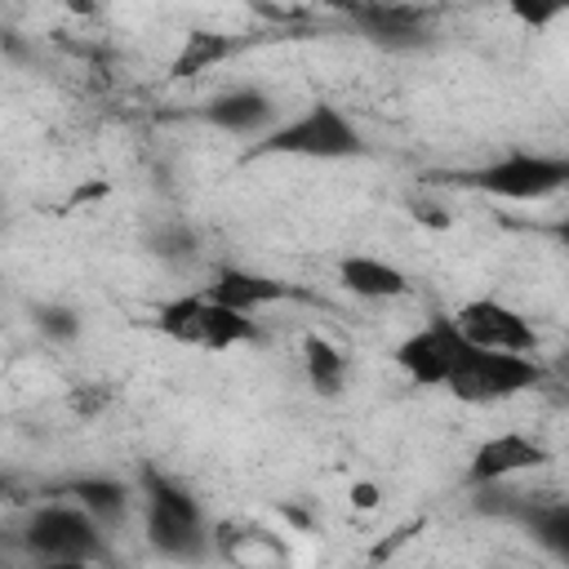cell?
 I'll return each mask as SVG.
<instances>
[{"label":"cell","instance_id":"obj_15","mask_svg":"<svg viewBox=\"0 0 569 569\" xmlns=\"http://www.w3.org/2000/svg\"><path fill=\"white\" fill-rule=\"evenodd\" d=\"M58 498L76 502L84 516H93V520L107 529V525H120V520L129 516L133 489H129L124 480H116V476H76V480H67V485L58 489Z\"/></svg>","mask_w":569,"mask_h":569},{"label":"cell","instance_id":"obj_10","mask_svg":"<svg viewBox=\"0 0 569 569\" xmlns=\"http://www.w3.org/2000/svg\"><path fill=\"white\" fill-rule=\"evenodd\" d=\"M280 107L267 89L258 84H231L222 93H213L204 107H200V120L222 129V133H236V138H262L271 124H276Z\"/></svg>","mask_w":569,"mask_h":569},{"label":"cell","instance_id":"obj_12","mask_svg":"<svg viewBox=\"0 0 569 569\" xmlns=\"http://www.w3.org/2000/svg\"><path fill=\"white\" fill-rule=\"evenodd\" d=\"M347 18L369 40L391 44V49H405V44H422L427 40L436 9H422V4H351Z\"/></svg>","mask_w":569,"mask_h":569},{"label":"cell","instance_id":"obj_21","mask_svg":"<svg viewBox=\"0 0 569 569\" xmlns=\"http://www.w3.org/2000/svg\"><path fill=\"white\" fill-rule=\"evenodd\" d=\"M413 218H418V222H431V227H449V213H445L440 204H431V200H418V204H413Z\"/></svg>","mask_w":569,"mask_h":569},{"label":"cell","instance_id":"obj_9","mask_svg":"<svg viewBox=\"0 0 569 569\" xmlns=\"http://www.w3.org/2000/svg\"><path fill=\"white\" fill-rule=\"evenodd\" d=\"M551 462V449L538 440V436H525V431H498L489 440L476 445V453L467 458V489H485V485H502V480H516L525 471H538Z\"/></svg>","mask_w":569,"mask_h":569},{"label":"cell","instance_id":"obj_16","mask_svg":"<svg viewBox=\"0 0 569 569\" xmlns=\"http://www.w3.org/2000/svg\"><path fill=\"white\" fill-rule=\"evenodd\" d=\"M302 369H307V382L320 396H338L347 387V356L329 338H320V333L302 338Z\"/></svg>","mask_w":569,"mask_h":569},{"label":"cell","instance_id":"obj_1","mask_svg":"<svg viewBox=\"0 0 569 569\" xmlns=\"http://www.w3.org/2000/svg\"><path fill=\"white\" fill-rule=\"evenodd\" d=\"M142 538L173 565H204L213 556V529L204 525L200 502L156 467L142 471Z\"/></svg>","mask_w":569,"mask_h":569},{"label":"cell","instance_id":"obj_2","mask_svg":"<svg viewBox=\"0 0 569 569\" xmlns=\"http://www.w3.org/2000/svg\"><path fill=\"white\" fill-rule=\"evenodd\" d=\"M262 156H298V160H356L365 156V133L360 124L333 107V102H307L298 116L276 120L253 147L249 160Z\"/></svg>","mask_w":569,"mask_h":569},{"label":"cell","instance_id":"obj_14","mask_svg":"<svg viewBox=\"0 0 569 569\" xmlns=\"http://www.w3.org/2000/svg\"><path fill=\"white\" fill-rule=\"evenodd\" d=\"M338 284L356 298H369V302H387V298L409 293V276L400 267H391L387 258H373V253H347L338 262Z\"/></svg>","mask_w":569,"mask_h":569},{"label":"cell","instance_id":"obj_8","mask_svg":"<svg viewBox=\"0 0 569 569\" xmlns=\"http://www.w3.org/2000/svg\"><path fill=\"white\" fill-rule=\"evenodd\" d=\"M458 333L480 351H511V356H538V329L525 311L507 307L502 298H471L453 311Z\"/></svg>","mask_w":569,"mask_h":569},{"label":"cell","instance_id":"obj_5","mask_svg":"<svg viewBox=\"0 0 569 569\" xmlns=\"http://www.w3.org/2000/svg\"><path fill=\"white\" fill-rule=\"evenodd\" d=\"M547 378L538 356H511V351H480L471 347L462 356V365L453 369V378L445 382V391L462 405H498L511 400L520 391H533Z\"/></svg>","mask_w":569,"mask_h":569},{"label":"cell","instance_id":"obj_6","mask_svg":"<svg viewBox=\"0 0 569 569\" xmlns=\"http://www.w3.org/2000/svg\"><path fill=\"white\" fill-rule=\"evenodd\" d=\"M462 182L471 191H485L493 200H547L569 182V160L565 156H547V151H507L471 173H462Z\"/></svg>","mask_w":569,"mask_h":569},{"label":"cell","instance_id":"obj_20","mask_svg":"<svg viewBox=\"0 0 569 569\" xmlns=\"http://www.w3.org/2000/svg\"><path fill=\"white\" fill-rule=\"evenodd\" d=\"M151 249H156L160 258H169V262H173V258H187V253L196 249V236H191L187 227H164V231L151 240Z\"/></svg>","mask_w":569,"mask_h":569},{"label":"cell","instance_id":"obj_23","mask_svg":"<svg viewBox=\"0 0 569 569\" xmlns=\"http://www.w3.org/2000/svg\"><path fill=\"white\" fill-rule=\"evenodd\" d=\"M36 569H93L84 560H36Z\"/></svg>","mask_w":569,"mask_h":569},{"label":"cell","instance_id":"obj_17","mask_svg":"<svg viewBox=\"0 0 569 569\" xmlns=\"http://www.w3.org/2000/svg\"><path fill=\"white\" fill-rule=\"evenodd\" d=\"M520 525L529 529V538L542 551H551L556 560H569V502H560V498L556 502H529Z\"/></svg>","mask_w":569,"mask_h":569},{"label":"cell","instance_id":"obj_11","mask_svg":"<svg viewBox=\"0 0 569 569\" xmlns=\"http://www.w3.org/2000/svg\"><path fill=\"white\" fill-rule=\"evenodd\" d=\"M204 293H209L213 302L240 311V316H258V311H267V307H276V302L298 298L293 284H284V280H276V276H262V271H253V267H236V262H218L213 276H209V284H204Z\"/></svg>","mask_w":569,"mask_h":569},{"label":"cell","instance_id":"obj_24","mask_svg":"<svg viewBox=\"0 0 569 569\" xmlns=\"http://www.w3.org/2000/svg\"><path fill=\"white\" fill-rule=\"evenodd\" d=\"M4 493H9V480H4V476H0V502H4Z\"/></svg>","mask_w":569,"mask_h":569},{"label":"cell","instance_id":"obj_7","mask_svg":"<svg viewBox=\"0 0 569 569\" xmlns=\"http://www.w3.org/2000/svg\"><path fill=\"white\" fill-rule=\"evenodd\" d=\"M467 351H471V342L458 333L453 316H431L427 325H418L413 333H405L396 342L391 360L413 387H445Z\"/></svg>","mask_w":569,"mask_h":569},{"label":"cell","instance_id":"obj_4","mask_svg":"<svg viewBox=\"0 0 569 569\" xmlns=\"http://www.w3.org/2000/svg\"><path fill=\"white\" fill-rule=\"evenodd\" d=\"M18 547L22 556L31 560H84L93 565L98 556H107V538H102V525L93 516H84L76 502L58 498V502H40L22 533H18Z\"/></svg>","mask_w":569,"mask_h":569},{"label":"cell","instance_id":"obj_3","mask_svg":"<svg viewBox=\"0 0 569 569\" xmlns=\"http://www.w3.org/2000/svg\"><path fill=\"white\" fill-rule=\"evenodd\" d=\"M156 329L182 347L200 351H236V347H258L262 329L253 316H240L222 302H213L204 289L200 293H178L156 311Z\"/></svg>","mask_w":569,"mask_h":569},{"label":"cell","instance_id":"obj_18","mask_svg":"<svg viewBox=\"0 0 569 569\" xmlns=\"http://www.w3.org/2000/svg\"><path fill=\"white\" fill-rule=\"evenodd\" d=\"M227 53H231V36H222V31H187V40H182L169 76L173 80H191L200 71H213Z\"/></svg>","mask_w":569,"mask_h":569},{"label":"cell","instance_id":"obj_13","mask_svg":"<svg viewBox=\"0 0 569 569\" xmlns=\"http://www.w3.org/2000/svg\"><path fill=\"white\" fill-rule=\"evenodd\" d=\"M213 551L236 569H289V547L258 525H218Z\"/></svg>","mask_w":569,"mask_h":569},{"label":"cell","instance_id":"obj_22","mask_svg":"<svg viewBox=\"0 0 569 569\" xmlns=\"http://www.w3.org/2000/svg\"><path fill=\"white\" fill-rule=\"evenodd\" d=\"M351 502L356 507H378V489L373 485H351Z\"/></svg>","mask_w":569,"mask_h":569},{"label":"cell","instance_id":"obj_19","mask_svg":"<svg viewBox=\"0 0 569 569\" xmlns=\"http://www.w3.org/2000/svg\"><path fill=\"white\" fill-rule=\"evenodd\" d=\"M31 316H36V329L53 342H76L80 338V311L67 307V302H40Z\"/></svg>","mask_w":569,"mask_h":569}]
</instances>
